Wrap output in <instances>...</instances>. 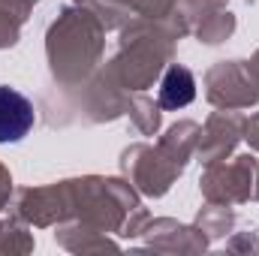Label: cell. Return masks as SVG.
<instances>
[{"label": "cell", "instance_id": "obj_1", "mask_svg": "<svg viewBox=\"0 0 259 256\" xmlns=\"http://www.w3.org/2000/svg\"><path fill=\"white\" fill-rule=\"evenodd\" d=\"M33 130V103L12 91L0 88V142H21Z\"/></svg>", "mask_w": 259, "mask_h": 256}, {"label": "cell", "instance_id": "obj_2", "mask_svg": "<svg viewBox=\"0 0 259 256\" xmlns=\"http://www.w3.org/2000/svg\"><path fill=\"white\" fill-rule=\"evenodd\" d=\"M196 100V78L190 69L184 66H169V72L163 75L160 84V106L169 112H178L184 106H190Z\"/></svg>", "mask_w": 259, "mask_h": 256}]
</instances>
